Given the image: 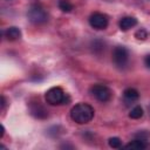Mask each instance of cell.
Returning a JSON list of instances; mask_svg holds the SVG:
<instances>
[{
    "instance_id": "1",
    "label": "cell",
    "mask_w": 150,
    "mask_h": 150,
    "mask_svg": "<svg viewBox=\"0 0 150 150\" xmlns=\"http://www.w3.org/2000/svg\"><path fill=\"white\" fill-rule=\"evenodd\" d=\"M94 109L91 105L87 103H77L74 105L70 110V117L74 122L79 124H84L88 123L93 120L94 117Z\"/></svg>"
},
{
    "instance_id": "2",
    "label": "cell",
    "mask_w": 150,
    "mask_h": 150,
    "mask_svg": "<svg viewBox=\"0 0 150 150\" xmlns=\"http://www.w3.org/2000/svg\"><path fill=\"white\" fill-rule=\"evenodd\" d=\"M45 97H46L47 103L52 105H57V104H62L66 102L67 94H64V91L60 87H53L49 90H47Z\"/></svg>"
},
{
    "instance_id": "3",
    "label": "cell",
    "mask_w": 150,
    "mask_h": 150,
    "mask_svg": "<svg viewBox=\"0 0 150 150\" xmlns=\"http://www.w3.org/2000/svg\"><path fill=\"white\" fill-rule=\"evenodd\" d=\"M27 15H28V19L33 23H36V25L43 23L47 20V13L43 9V7L40 5H32L28 8Z\"/></svg>"
},
{
    "instance_id": "4",
    "label": "cell",
    "mask_w": 150,
    "mask_h": 150,
    "mask_svg": "<svg viewBox=\"0 0 150 150\" xmlns=\"http://www.w3.org/2000/svg\"><path fill=\"white\" fill-rule=\"evenodd\" d=\"M112 61L117 67L124 68L129 61V53L127 48L123 46L115 47V49L112 50Z\"/></svg>"
},
{
    "instance_id": "5",
    "label": "cell",
    "mask_w": 150,
    "mask_h": 150,
    "mask_svg": "<svg viewBox=\"0 0 150 150\" xmlns=\"http://www.w3.org/2000/svg\"><path fill=\"white\" fill-rule=\"evenodd\" d=\"M93 96L98 100L100 102H107L111 98V90L107 87V86H103V84H95L91 87L90 89Z\"/></svg>"
},
{
    "instance_id": "6",
    "label": "cell",
    "mask_w": 150,
    "mask_h": 150,
    "mask_svg": "<svg viewBox=\"0 0 150 150\" xmlns=\"http://www.w3.org/2000/svg\"><path fill=\"white\" fill-rule=\"evenodd\" d=\"M108 16L103 13H94L90 15L89 18V23L93 28L95 29H104L107 26H108Z\"/></svg>"
},
{
    "instance_id": "7",
    "label": "cell",
    "mask_w": 150,
    "mask_h": 150,
    "mask_svg": "<svg viewBox=\"0 0 150 150\" xmlns=\"http://www.w3.org/2000/svg\"><path fill=\"white\" fill-rule=\"evenodd\" d=\"M29 110H30V114L36 117V118H46L48 116V111L45 109L43 105H41L39 102H35V103H32L30 107H29Z\"/></svg>"
},
{
    "instance_id": "8",
    "label": "cell",
    "mask_w": 150,
    "mask_h": 150,
    "mask_svg": "<svg viewBox=\"0 0 150 150\" xmlns=\"http://www.w3.org/2000/svg\"><path fill=\"white\" fill-rule=\"evenodd\" d=\"M137 25V19L134 16H124L120 20V28L122 30H128Z\"/></svg>"
},
{
    "instance_id": "9",
    "label": "cell",
    "mask_w": 150,
    "mask_h": 150,
    "mask_svg": "<svg viewBox=\"0 0 150 150\" xmlns=\"http://www.w3.org/2000/svg\"><path fill=\"white\" fill-rule=\"evenodd\" d=\"M146 146H148V144H146L145 139H141V138H136L124 145L125 149H131V150H144V149H146Z\"/></svg>"
},
{
    "instance_id": "10",
    "label": "cell",
    "mask_w": 150,
    "mask_h": 150,
    "mask_svg": "<svg viewBox=\"0 0 150 150\" xmlns=\"http://www.w3.org/2000/svg\"><path fill=\"white\" fill-rule=\"evenodd\" d=\"M123 97H124V101H125L127 103H132V102H135V101L138 100L139 94H138V91H137L136 89H134V88H128V89L124 90Z\"/></svg>"
},
{
    "instance_id": "11",
    "label": "cell",
    "mask_w": 150,
    "mask_h": 150,
    "mask_svg": "<svg viewBox=\"0 0 150 150\" xmlns=\"http://www.w3.org/2000/svg\"><path fill=\"white\" fill-rule=\"evenodd\" d=\"M5 36L7 38V40L13 41V40H16L21 36V32L18 27H9L5 30Z\"/></svg>"
},
{
    "instance_id": "12",
    "label": "cell",
    "mask_w": 150,
    "mask_h": 150,
    "mask_svg": "<svg viewBox=\"0 0 150 150\" xmlns=\"http://www.w3.org/2000/svg\"><path fill=\"white\" fill-rule=\"evenodd\" d=\"M143 116V109L141 105H136L131 109V111L129 112V117L130 118H134V120H138Z\"/></svg>"
},
{
    "instance_id": "13",
    "label": "cell",
    "mask_w": 150,
    "mask_h": 150,
    "mask_svg": "<svg viewBox=\"0 0 150 150\" xmlns=\"http://www.w3.org/2000/svg\"><path fill=\"white\" fill-rule=\"evenodd\" d=\"M59 8L62 11V12H71L73 9V4L69 1V0H60L59 1Z\"/></svg>"
},
{
    "instance_id": "14",
    "label": "cell",
    "mask_w": 150,
    "mask_h": 150,
    "mask_svg": "<svg viewBox=\"0 0 150 150\" xmlns=\"http://www.w3.org/2000/svg\"><path fill=\"white\" fill-rule=\"evenodd\" d=\"M109 145L111 148L117 149V148L121 146V139L118 137H111V138H109Z\"/></svg>"
},
{
    "instance_id": "15",
    "label": "cell",
    "mask_w": 150,
    "mask_h": 150,
    "mask_svg": "<svg viewBox=\"0 0 150 150\" xmlns=\"http://www.w3.org/2000/svg\"><path fill=\"white\" fill-rule=\"evenodd\" d=\"M135 36L138 39V40H145L146 38H148V33H146V30L145 29H138L136 33H135Z\"/></svg>"
},
{
    "instance_id": "16",
    "label": "cell",
    "mask_w": 150,
    "mask_h": 150,
    "mask_svg": "<svg viewBox=\"0 0 150 150\" xmlns=\"http://www.w3.org/2000/svg\"><path fill=\"white\" fill-rule=\"evenodd\" d=\"M144 62H145L146 67H148V68H150V54L145 56V60H144Z\"/></svg>"
},
{
    "instance_id": "17",
    "label": "cell",
    "mask_w": 150,
    "mask_h": 150,
    "mask_svg": "<svg viewBox=\"0 0 150 150\" xmlns=\"http://www.w3.org/2000/svg\"><path fill=\"white\" fill-rule=\"evenodd\" d=\"M5 104H6V101H5V97L4 96H1V108L4 109V107H5Z\"/></svg>"
},
{
    "instance_id": "18",
    "label": "cell",
    "mask_w": 150,
    "mask_h": 150,
    "mask_svg": "<svg viewBox=\"0 0 150 150\" xmlns=\"http://www.w3.org/2000/svg\"><path fill=\"white\" fill-rule=\"evenodd\" d=\"M0 130H1V131H0V137H2V136H4V131H5V130H4V127H2V125L0 127Z\"/></svg>"
}]
</instances>
